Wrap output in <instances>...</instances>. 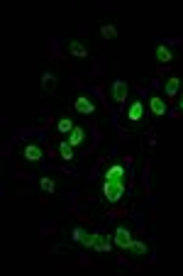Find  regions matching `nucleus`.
<instances>
[{
    "label": "nucleus",
    "mask_w": 183,
    "mask_h": 276,
    "mask_svg": "<svg viewBox=\"0 0 183 276\" xmlns=\"http://www.w3.org/2000/svg\"><path fill=\"white\" fill-rule=\"evenodd\" d=\"M103 198L107 203H120L125 198V181H103Z\"/></svg>",
    "instance_id": "1"
},
{
    "label": "nucleus",
    "mask_w": 183,
    "mask_h": 276,
    "mask_svg": "<svg viewBox=\"0 0 183 276\" xmlns=\"http://www.w3.org/2000/svg\"><path fill=\"white\" fill-rule=\"evenodd\" d=\"M125 120H127L130 127H142V125H144V103H142V100H135V103L127 108Z\"/></svg>",
    "instance_id": "2"
},
{
    "label": "nucleus",
    "mask_w": 183,
    "mask_h": 276,
    "mask_svg": "<svg viewBox=\"0 0 183 276\" xmlns=\"http://www.w3.org/2000/svg\"><path fill=\"white\" fill-rule=\"evenodd\" d=\"M112 242H115V247H120L122 252H127V249H130V244L135 242L132 230H130V227H125V225H120V227L115 230V235H112Z\"/></svg>",
    "instance_id": "3"
},
{
    "label": "nucleus",
    "mask_w": 183,
    "mask_h": 276,
    "mask_svg": "<svg viewBox=\"0 0 183 276\" xmlns=\"http://www.w3.org/2000/svg\"><path fill=\"white\" fill-rule=\"evenodd\" d=\"M71 237H74V242L83 244L86 249H93V244H95V232H88L86 227H74Z\"/></svg>",
    "instance_id": "4"
},
{
    "label": "nucleus",
    "mask_w": 183,
    "mask_h": 276,
    "mask_svg": "<svg viewBox=\"0 0 183 276\" xmlns=\"http://www.w3.org/2000/svg\"><path fill=\"white\" fill-rule=\"evenodd\" d=\"M110 93H112V100H115V103H125L127 96H130V83L122 81V79H117V81H112Z\"/></svg>",
    "instance_id": "5"
},
{
    "label": "nucleus",
    "mask_w": 183,
    "mask_h": 276,
    "mask_svg": "<svg viewBox=\"0 0 183 276\" xmlns=\"http://www.w3.org/2000/svg\"><path fill=\"white\" fill-rule=\"evenodd\" d=\"M74 108H76L78 115H95V110H98V105H95L88 96H78V98L74 100Z\"/></svg>",
    "instance_id": "6"
},
{
    "label": "nucleus",
    "mask_w": 183,
    "mask_h": 276,
    "mask_svg": "<svg viewBox=\"0 0 183 276\" xmlns=\"http://www.w3.org/2000/svg\"><path fill=\"white\" fill-rule=\"evenodd\" d=\"M22 159H25L27 164H39V162L44 159V152H42L39 145H25V147H22Z\"/></svg>",
    "instance_id": "7"
},
{
    "label": "nucleus",
    "mask_w": 183,
    "mask_h": 276,
    "mask_svg": "<svg viewBox=\"0 0 183 276\" xmlns=\"http://www.w3.org/2000/svg\"><path fill=\"white\" fill-rule=\"evenodd\" d=\"M69 54H71L74 59H88V56H91L88 47H86L81 39H71V42H69Z\"/></svg>",
    "instance_id": "8"
},
{
    "label": "nucleus",
    "mask_w": 183,
    "mask_h": 276,
    "mask_svg": "<svg viewBox=\"0 0 183 276\" xmlns=\"http://www.w3.org/2000/svg\"><path fill=\"white\" fill-rule=\"evenodd\" d=\"M149 110H152L154 117H164L166 110H168V105H166V100H164L161 96H152V98H149Z\"/></svg>",
    "instance_id": "9"
},
{
    "label": "nucleus",
    "mask_w": 183,
    "mask_h": 276,
    "mask_svg": "<svg viewBox=\"0 0 183 276\" xmlns=\"http://www.w3.org/2000/svg\"><path fill=\"white\" fill-rule=\"evenodd\" d=\"M39 81H42L39 86H42V91H44V93H54V91H56V86H59L56 74H51V71H44Z\"/></svg>",
    "instance_id": "10"
},
{
    "label": "nucleus",
    "mask_w": 183,
    "mask_h": 276,
    "mask_svg": "<svg viewBox=\"0 0 183 276\" xmlns=\"http://www.w3.org/2000/svg\"><path fill=\"white\" fill-rule=\"evenodd\" d=\"M110 247H112V237H110V235H103V232H95V244H93V249H95V252H110Z\"/></svg>",
    "instance_id": "11"
},
{
    "label": "nucleus",
    "mask_w": 183,
    "mask_h": 276,
    "mask_svg": "<svg viewBox=\"0 0 183 276\" xmlns=\"http://www.w3.org/2000/svg\"><path fill=\"white\" fill-rule=\"evenodd\" d=\"M125 166H122V164H112L107 171H105V181H122V179H125Z\"/></svg>",
    "instance_id": "12"
},
{
    "label": "nucleus",
    "mask_w": 183,
    "mask_h": 276,
    "mask_svg": "<svg viewBox=\"0 0 183 276\" xmlns=\"http://www.w3.org/2000/svg\"><path fill=\"white\" fill-rule=\"evenodd\" d=\"M154 54H156V61H159V64H171V61H173V51H171V47H166V44H159V47L154 49Z\"/></svg>",
    "instance_id": "13"
},
{
    "label": "nucleus",
    "mask_w": 183,
    "mask_h": 276,
    "mask_svg": "<svg viewBox=\"0 0 183 276\" xmlns=\"http://www.w3.org/2000/svg\"><path fill=\"white\" fill-rule=\"evenodd\" d=\"M66 140L71 142V147H81V145H86V130L76 125V127H74V132L66 137Z\"/></svg>",
    "instance_id": "14"
},
{
    "label": "nucleus",
    "mask_w": 183,
    "mask_h": 276,
    "mask_svg": "<svg viewBox=\"0 0 183 276\" xmlns=\"http://www.w3.org/2000/svg\"><path fill=\"white\" fill-rule=\"evenodd\" d=\"M181 91V79L178 76H171L168 81H166V86H164V93H166V98H176V93Z\"/></svg>",
    "instance_id": "15"
},
{
    "label": "nucleus",
    "mask_w": 183,
    "mask_h": 276,
    "mask_svg": "<svg viewBox=\"0 0 183 276\" xmlns=\"http://www.w3.org/2000/svg\"><path fill=\"white\" fill-rule=\"evenodd\" d=\"M132 257H147L149 254V244L147 242H139V240H135L132 244H130V249H127Z\"/></svg>",
    "instance_id": "16"
},
{
    "label": "nucleus",
    "mask_w": 183,
    "mask_h": 276,
    "mask_svg": "<svg viewBox=\"0 0 183 276\" xmlns=\"http://www.w3.org/2000/svg\"><path fill=\"white\" fill-rule=\"evenodd\" d=\"M100 37L107 39V42H115V39H117V27H115L112 22H105V25L100 27Z\"/></svg>",
    "instance_id": "17"
},
{
    "label": "nucleus",
    "mask_w": 183,
    "mask_h": 276,
    "mask_svg": "<svg viewBox=\"0 0 183 276\" xmlns=\"http://www.w3.org/2000/svg\"><path fill=\"white\" fill-rule=\"evenodd\" d=\"M59 154H61V159H64V162H74V147H71L69 140H64V142L59 145Z\"/></svg>",
    "instance_id": "18"
},
{
    "label": "nucleus",
    "mask_w": 183,
    "mask_h": 276,
    "mask_svg": "<svg viewBox=\"0 0 183 276\" xmlns=\"http://www.w3.org/2000/svg\"><path fill=\"white\" fill-rule=\"evenodd\" d=\"M74 127H76V125H74V120H71V117H61V120L56 122V130H59L61 134H71V132H74Z\"/></svg>",
    "instance_id": "19"
},
{
    "label": "nucleus",
    "mask_w": 183,
    "mask_h": 276,
    "mask_svg": "<svg viewBox=\"0 0 183 276\" xmlns=\"http://www.w3.org/2000/svg\"><path fill=\"white\" fill-rule=\"evenodd\" d=\"M39 188H42V191H46V193H54V191H56V183H54V179L42 176V179H39Z\"/></svg>",
    "instance_id": "20"
},
{
    "label": "nucleus",
    "mask_w": 183,
    "mask_h": 276,
    "mask_svg": "<svg viewBox=\"0 0 183 276\" xmlns=\"http://www.w3.org/2000/svg\"><path fill=\"white\" fill-rule=\"evenodd\" d=\"M178 103H181V110H183V96H181V100H178Z\"/></svg>",
    "instance_id": "21"
}]
</instances>
